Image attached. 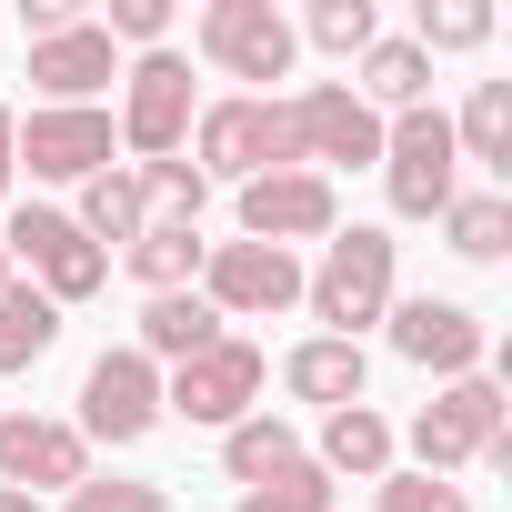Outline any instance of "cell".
Listing matches in <instances>:
<instances>
[{"mask_svg":"<svg viewBox=\"0 0 512 512\" xmlns=\"http://www.w3.org/2000/svg\"><path fill=\"white\" fill-rule=\"evenodd\" d=\"M302 292H312V312L332 322V342H352L362 322H382V312H392V241H382V231H362V221H352V231H332L322 272H312Z\"/></svg>","mask_w":512,"mask_h":512,"instance_id":"1","label":"cell"},{"mask_svg":"<svg viewBox=\"0 0 512 512\" xmlns=\"http://www.w3.org/2000/svg\"><path fill=\"white\" fill-rule=\"evenodd\" d=\"M452 171H462V151H452V121L422 101V111H402L392 131H382V181H392V211H412V221H432V211H452L462 191H452Z\"/></svg>","mask_w":512,"mask_h":512,"instance_id":"2","label":"cell"},{"mask_svg":"<svg viewBox=\"0 0 512 512\" xmlns=\"http://www.w3.org/2000/svg\"><path fill=\"white\" fill-rule=\"evenodd\" d=\"M502 412H512V402H502V382L462 372V382H452L442 402H422V422H412L422 472L442 482V472H452V462H472V452H492V462H502V452H512V442H502Z\"/></svg>","mask_w":512,"mask_h":512,"instance_id":"3","label":"cell"},{"mask_svg":"<svg viewBox=\"0 0 512 512\" xmlns=\"http://www.w3.org/2000/svg\"><path fill=\"white\" fill-rule=\"evenodd\" d=\"M272 181V171H292V121H282V101H211L201 111V181Z\"/></svg>","mask_w":512,"mask_h":512,"instance_id":"4","label":"cell"},{"mask_svg":"<svg viewBox=\"0 0 512 512\" xmlns=\"http://www.w3.org/2000/svg\"><path fill=\"white\" fill-rule=\"evenodd\" d=\"M0 251H21L31 282H41L51 302H91V292H101V272H111V251H101L71 211H21L11 231H0Z\"/></svg>","mask_w":512,"mask_h":512,"instance_id":"5","label":"cell"},{"mask_svg":"<svg viewBox=\"0 0 512 512\" xmlns=\"http://www.w3.org/2000/svg\"><path fill=\"white\" fill-rule=\"evenodd\" d=\"M292 121V161H382V111L352 91V81H312L302 101H282Z\"/></svg>","mask_w":512,"mask_h":512,"instance_id":"6","label":"cell"},{"mask_svg":"<svg viewBox=\"0 0 512 512\" xmlns=\"http://www.w3.org/2000/svg\"><path fill=\"white\" fill-rule=\"evenodd\" d=\"M201 302L211 312H292L302 262L272 251V241H221V251H201Z\"/></svg>","mask_w":512,"mask_h":512,"instance_id":"7","label":"cell"},{"mask_svg":"<svg viewBox=\"0 0 512 512\" xmlns=\"http://www.w3.org/2000/svg\"><path fill=\"white\" fill-rule=\"evenodd\" d=\"M191 131V61L181 51H141L131 61V101H121V141L141 161H171Z\"/></svg>","mask_w":512,"mask_h":512,"instance_id":"8","label":"cell"},{"mask_svg":"<svg viewBox=\"0 0 512 512\" xmlns=\"http://www.w3.org/2000/svg\"><path fill=\"white\" fill-rule=\"evenodd\" d=\"M0 482L11 492H81L91 442L71 422H41V412H0Z\"/></svg>","mask_w":512,"mask_h":512,"instance_id":"9","label":"cell"},{"mask_svg":"<svg viewBox=\"0 0 512 512\" xmlns=\"http://www.w3.org/2000/svg\"><path fill=\"white\" fill-rule=\"evenodd\" d=\"M201 51L231 81H282L292 71V21L272 11V0H211L201 11Z\"/></svg>","mask_w":512,"mask_h":512,"instance_id":"10","label":"cell"},{"mask_svg":"<svg viewBox=\"0 0 512 512\" xmlns=\"http://www.w3.org/2000/svg\"><path fill=\"white\" fill-rule=\"evenodd\" d=\"M161 422V372L141 352H101L81 382V442H141Z\"/></svg>","mask_w":512,"mask_h":512,"instance_id":"11","label":"cell"},{"mask_svg":"<svg viewBox=\"0 0 512 512\" xmlns=\"http://www.w3.org/2000/svg\"><path fill=\"white\" fill-rule=\"evenodd\" d=\"M332 221H342V201H332V181H322V171H272V181H241V231H251V241H272V251L322 241Z\"/></svg>","mask_w":512,"mask_h":512,"instance_id":"12","label":"cell"},{"mask_svg":"<svg viewBox=\"0 0 512 512\" xmlns=\"http://www.w3.org/2000/svg\"><path fill=\"white\" fill-rule=\"evenodd\" d=\"M251 392H262V352L221 332L201 362H181V372H171L161 412H181V422H241V412H251Z\"/></svg>","mask_w":512,"mask_h":512,"instance_id":"13","label":"cell"},{"mask_svg":"<svg viewBox=\"0 0 512 512\" xmlns=\"http://www.w3.org/2000/svg\"><path fill=\"white\" fill-rule=\"evenodd\" d=\"M11 161H31L41 181H91L111 171V111H31L11 121Z\"/></svg>","mask_w":512,"mask_h":512,"instance_id":"14","label":"cell"},{"mask_svg":"<svg viewBox=\"0 0 512 512\" xmlns=\"http://www.w3.org/2000/svg\"><path fill=\"white\" fill-rule=\"evenodd\" d=\"M392 352L422 362V372H452V382H462V372H482L492 342H482V322H472L462 302H432V292H422V302L392 312Z\"/></svg>","mask_w":512,"mask_h":512,"instance_id":"15","label":"cell"},{"mask_svg":"<svg viewBox=\"0 0 512 512\" xmlns=\"http://www.w3.org/2000/svg\"><path fill=\"white\" fill-rule=\"evenodd\" d=\"M31 81L51 91V111H91V91H101V81H121L111 31H101V21H71V31L31 41Z\"/></svg>","mask_w":512,"mask_h":512,"instance_id":"16","label":"cell"},{"mask_svg":"<svg viewBox=\"0 0 512 512\" xmlns=\"http://www.w3.org/2000/svg\"><path fill=\"white\" fill-rule=\"evenodd\" d=\"M221 342V312L201 302V292H161L151 312H141V362H201Z\"/></svg>","mask_w":512,"mask_h":512,"instance_id":"17","label":"cell"},{"mask_svg":"<svg viewBox=\"0 0 512 512\" xmlns=\"http://www.w3.org/2000/svg\"><path fill=\"white\" fill-rule=\"evenodd\" d=\"M61 342V302L41 282H0V372H31Z\"/></svg>","mask_w":512,"mask_h":512,"instance_id":"18","label":"cell"},{"mask_svg":"<svg viewBox=\"0 0 512 512\" xmlns=\"http://www.w3.org/2000/svg\"><path fill=\"white\" fill-rule=\"evenodd\" d=\"M322 472L382 482V472H392V422H382V412H362V402H342V412L322 422Z\"/></svg>","mask_w":512,"mask_h":512,"instance_id":"19","label":"cell"},{"mask_svg":"<svg viewBox=\"0 0 512 512\" xmlns=\"http://www.w3.org/2000/svg\"><path fill=\"white\" fill-rule=\"evenodd\" d=\"M282 382H292L302 402H332V412H342V402H362V342H332V332H322V342H302V352L282 362Z\"/></svg>","mask_w":512,"mask_h":512,"instance_id":"20","label":"cell"},{"mask_svg":"<svg viewBox=\"0 0 512 512\" xmlns=\"http://www.w3.org/2000/svg\"><path fill=\"white\" fill-rule=\"evenodd\" d=\"M452 151L482 161V171H512V81H482L472 111L452 121Z\"/></svg>","mask_w":512,"mask_h":512,"instance_id":"21","label":"cell"},{"mask_svg":"<svg viewBox=\"0 0 512 512\" xmlns=\"http://www.w3.org/2000/svg\"><path fill=\"white\" fill-rule=\"evenodd\" d=\"M91 241H141V221H151V201H141V181L131 171H91L81 181V211H71Z\"/></svg>","mask_w":512,"mask_h":512,"instance_id":"22","label":"cell"},{"mask_svg":"<svg viewBox=\"0 0 512 512\" xmlns=\"http://www.w3.org/2000/svg\"><path fill=\"white\" fill-rule=\"evenodd\" d=\"M131 272H141L151 292H181V282H201V231H191V221H141V241H131Z\"/></svg>","mask_w":512,"mask_h":512,"instance_id":"23","label":"cell"},{"mask_svg":"<svg viewBox=\"0 0 512 512\" xmlns=\"http://www.w3.org/2000/svg\"><path fill=\"white\" fill-rule=\"evenodd\" d=\"M221 462H231V482H272V472L302 462V442H292V422H272V412H241L231 442H221Z\"/></svg>","mask_w":512,"mask_h":512,"instance_id":"24","label":"cell"},{"mask_svg":"<svg viewBox=\"0 0 512 512\" xmlns=\"http://www.w3.org/2000/svg\"><path fill=\"white\" fill-rule=\"evenodd\" d=\"M442 231H452L462 262H502V251H512V201H502V191H472V201L442 211Z\"/></svg>","mask_w":512,"mask_h":512,"instance_id":"25","label":"cell"},{"mask_svg":"<svg viewBox=\"0 0 512 512\" xmlns=\"http://www.w3.org/2000/svg\"><path fill=\"white\" fill-rule=\"evenodd\" d=\"M362 91H372V101H392V111H422L432 61H422L412 41H372V51H362Z\"/></svg>","mask_w":512,"mask_h":512,"instance_id":"26","label":"cell"},{"mask_svg":"<svg viewBox=\"0 0 512 512\" xmlns=\"http://www.w3.org/2000/svg\"><path fill=\"white\" fill-rule=\"evenodd\" d=\"M241 512H332V472H322V462H292V472H272V482H251Z\"/></svg>","mask_w":512,"mask_h":512,"instance_id":"27","label":"cell"},{"mask_svg":"<svg viewBox=\"0 0 512 512\" xmlns=\"http://www.w3.org/2000/svg\"><path fill=\"white\" fill-rule=\"evenodd\" d=\"M131 181H141V201H161V221H201V201H211L201 161H141Z\"/></svg>","mask_w":512,"mask_h":512,"instance_id":"28","label":"cell"},{"mask_svg":"<svg viewBox=\"0 0 512 512\" xmlns=\"http://www.w3.org/2000/svg\"><path fill=\"white\" fill-rule=\"evenodd\" d=\"M472 41H492V11H482V0H422V61L432 51H472Z\"/></svg>","mask_w":512,"mask_h":512,"instance_id":"29","label":"cell"},{"mask_svg":"<svg viewBox=\"0 0 512 512\" xmlns=\"http://www.w3.org/2000/svg\"><path fill=\"white\" fill-rule=\"evenodd\" d=\"M312 41L322 51H372V0H312Z\"/></svg>","mask_w":512,"mask_h":512,"instance_id":"30","label":"cell"},{"mask_svg":"<svg viewBox=\"0 0 512 512\" xmlns=\"http://www.w3.org/2000/svg\"><path fill=\"white\" fill-rule=\"evenodd\" d=\"M382 512H472V502L432 472H382Z\"/></svg>","mask_w":512,"mask_h":512,"instance_id":"31","label":"cell"},{"mask_svg":"<svg viewBox=\"0 0 512 512\" xmlns=\"http://www.w3.org/2000/svg\"><path fill=\"white\" fill-rule=\"evenodd\" d=\"M71 512H171V492H151V482H81Z\"/></svg>","mask_w":512,"mask_h":512,"instance_id":"32","label":"cell"},{"mask_svg":"<svg viewBox=\"0 0 512 512\" xmlns=\"http://www.w3.org/2000/svg\"><path fill=\"white\" fill-rule=\"evenodd\" d=\"M111 41H151L161 51V31H171V0H111V21H101Z\"/></svg>","mask_w":512,"mask_h":512,"instance_id":"33","label":"cell"},{"mask_svg":"<svg viewBox=\"0 0 512 512\" xmlns=\"http://www.w3.org/2000/svg\"><path fill=\"white\" fill-rule=\"evenodd\" d=\"M21 21H31V41H51V31L81 21V0H21Z\"/></svg>","mask_w":512,"mask_h":512,"instance_id":"34","label":"cell"},{"mask_svg":"<svg viewBox=\"0 0 512 512\" xmlns=\"http://www.w3.org/2000/svg\"><path fill=\"white\" fill-rule=\"evenodd\" d=\"M0 512H41V492H11V482H0Z\"/></svg>","mask_w":512,"mask_h":512,"instance_id":"35","label":"cell"},{"mask_svg":"<svg viewBox=\"0 0 512 512\" xmlns=\"http://www.w3.org/2000/svg\"><path fill=\"white\" fill-rule=\"evenodd\" d=\"M0 191H11V111H0Z\"/></svg>","mask_w":512,"mask_h":512,"instance_id":"36","label":"cell"},{"mask_svg":"<svg viewBox=\"0 0 512 512\" xmlns=\"http://www.w3.org/2000/svg\"><path fill=\"white\" fill-rule=\"evenodd\" d=\"M0 282H11V251H0Z\"/></svg>","mask_w":512,"mask_h":512,"instance_id":"37","label":"cell"}]
</instances>
